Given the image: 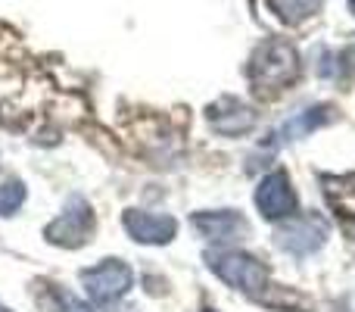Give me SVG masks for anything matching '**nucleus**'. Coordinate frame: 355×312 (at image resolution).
<instances>
[{
    "instance_id": "4",
    "label": "nucleus",
    "mask_w": 355,
    "mask_h": 312,
    "mask_svg": "<svg viewBox=\"0 0 355 312\" xmlns=\"http://www.w3.org/2000/svg\"><path fill=\"white\" fill-rule=\"evenodd\" d=\"M327 222L321 215H290L287 225L277 228V247L293 256H312L327 244Z\"/></svg>"
},
{
    "instance_id": "17",
    "label": "nucleus",
    "mask_w": 355,
    "mask_h": 312,
    "mask_svg": "<svg viewBox=\"0 0 355 312\" xmlns=\"http://www.w3.org/2000/svg\"><path fill=\"white\" fill-rule=\"evenodd\" d=\"M206 312H215V309H206Z\"/></svg>"
},
{
    "instance_id": "9",
    "label": "nucleus",
    "mask_w": 355,
    "mask_h": 312,
    "mask_svg": "<svg viewBox=\"0 0 355 312\" xmlns=\"http://www.w3.org/2000/svg\"><path fill=\"white\" fill-rule=\"evenodd\" d=\"M209 125H212V131H218L225 138L246 135V131L256 129V110L237 97H221L218 104L209 106Z\"/></svg>"
},
{
    "instance_id": "8",
    "label": "nucleus",
    "mask_w": 355,
    "mask_h": 312,
    "mask_svg": "<svg viewBox=\"0 0 355 312\" xmlns=\"http://www.w3.org/2000/svg\"><path fill=\"white\" fill-rule=\"evenodd\" d=\"M125 231L137 240V244H150V247H162L172 244L178 234V222L172 215H159V213H144V209H128L122 215Z\"/></svg>"
},
{
    "instance_id": "7",
    "label": "nucleus",
    "mask_w": 355,
    "mask_h": 312,
    "mask_svg": "<svg viewBox=\"0 0 355 312\" xmlns=\"http://www.w3.org/2000/svg\"><path fill=\"white\" fill-rule=\"evenodd\" d=\"M190 225L200 231V238L212 240V244H240L250 238V222L234 209H215V213H196Z\"/></svg>"
},
{
    "instance_id": "5",
    "label": "nucleus",
    "mask_w": 355,
    "mask_h": 312,
    "mask_svg": "<svg viewBox=\"0 0 355 312\" xmlns=\"http://www.w3.org/2000/svg\"><path fill=\"white\" fill-rule=\"evenodd\" d=\"M94 231V213L87 206V200L72 197L69 206L62 209V215H56L47 228H44V238L56 247H81L85 240H91Z\"/></svg>"
},
{
    "instance_id": "15",
    "label": "nucleus",
    "mask_w": 355,
    "mask_h": 312,
    "mask_svg": "<svg viewBox=\"0 0 355 312\" xmlns=\"http://www.w3.org/2000/svg\"><path fill=\"white\" fill-rule=\"evenodd\" d=\"M349 10H352V16H355V0H349Z\"/></svg>"
},
{
    "instance_id": "1",
    "label": "nucleus",
    "mask_w": 355,
    "mask_h": 312,
    "mask_svg": "<svg viewBox=\"0 0 355 312\" xmlns=\"http://www.w3.org/2000/svg\"><path fill=\"white\" fill-rule=\"evenodd\" d=\"M300 75V54L293 44L271 38L252 54L250 63V79L259 91H281Z\"/></svg>"
},
{
    "instance_id": "3",
    "label": "nucleus",
    "mask_w": 355,
    "mask_h": 312,
    "mask_svg": "<svg viewBox=\"0 0 355 312\" xmlns=\"http://www.w3.org/2000/svg\"><path fill=\"white\" fill-rule=\"evenodd\" d=\"M81 281H85V290L97 306L112 309L131 288H135V272H131L128 263L122 259H103L100 265L81 272Z\"/></svg>"
},
{
    "instance_id": "6",
    "label": "nucleus",
    "mask_w": 355,
    "mask_h": 312,
    "mask_svg": "<svg viewBox=\"0 0 355 312\" xmlns=\"http://www.w3.org/2000/svg\"><path fill=\"white\" fill-rule=\"evenodd\" d=\"M256 206H259V213H262L268 222L290 219V215L296 213V194H293V184H290L287 172H281V169L268 172V175L259 181Z\"/></svg>"
},
{
    "instance_id": "14",
    "label": "nucleus",
    "mask_w": 355,
    "mask_h": 312,
    "mask_svg": "<svg viewBox=\"0 0 355 312\" xmlns=\"http://www.w3.org/2000/svg\"><path fill=\"white\" fill-rule=\"evenodd\" d=\"M60 303L66 306V312H94L85 300H78V297H72V294H60Z\"/></svg>"
},
{
    "instance_id": "12",
    "label": "nucleus",
    "mask_w": 355,
    "mask_h": 312,
    "mask_svg": "<svg viewBox=\"0 0 355 312\" xmlns=\"http://www.w3.org/2000/svg\"><path fill=\"white\" fill-rule=\"evenodd\" d=\"M268 6L284 19L287 25H300L309 16L321 10V0H268Z\"/></svg>"
},
{
    "instance_id": "13",
    "label": "nucleus",
    "mask_w": 355,
    "mask_h": 312,
    "mask_svg": "<svg viewBox=\"0 0 355 312\" xmlns=\"http://www.w3.org/2000/svg\"><path fill=\"white\" fill-rule=\"evenodd\" d=\"M22 203H25V184L19 178H10V181L0 184V215L19 213Z\"/></svg>"
},
{
    "instance_id": "11",
    "label": "nucleus",
    "mask_w": 355,
    "mask_h": 312,
    "mask_svg": "<svg viewBox=\"0 0 355 312\" xmlns=\"http://www.w3.org/2000/svg\"><path fill=\"white\" fill-rule=\"evenodd\" d=\"M321 184H324V197L334 213H340L343 219H355V172L352 175H340V178L324 175Z\"/></svg>"
},
{
    "instance_id": "16",
    "label": "nucleus",
    "mask_w": 355,
    "mask_h": 312,
    "mask_svg": "<svg viewBox=\"0 0 355 312\" xmlns=\"http://www.w3.org/2000/svg\"><path fill=\"white\" fill-rule=\"evenodd\" d=\"M0 312H10V309H6V306H0Z\"/></svg>"
},
{
    "instance_id": "2",
    "label": "nucleus",
    "mask_w": 355,
    "mask_h": 312,
    "mask_svg": "<svg viewBox=\"0 0 355 312\" xmlns=\"http://www.w3.org/2000/svg\"><path fill=\"white\" fill-rule=\"evenodd\" d=\"M206 265L221 278L225 284H231L240 294L259 297L268 288V269L259 263L256 256L243 250H215L206 253Z\"/></svg>"
},
{
    "instance_id": "10",
    "label": "nucleus",
    "mask_w": 355,
    "mask_h": 312,
    "mask_svg": "<svg viewBox=\"0 0 355 312\" xmlns=\"http://www.w3.org/2000/svg\"><path fill=\"white\" fill-rule=\"evenodd\" d=\"M334 106L331 104H318V106H309V110H302V113H296V116H290L287 122L281 125V129L275 131V141L271 144H287V141H296V138H306V135H312V131H318V129H324L327 122H334Z\"/></svg>"
}]
</instances>
